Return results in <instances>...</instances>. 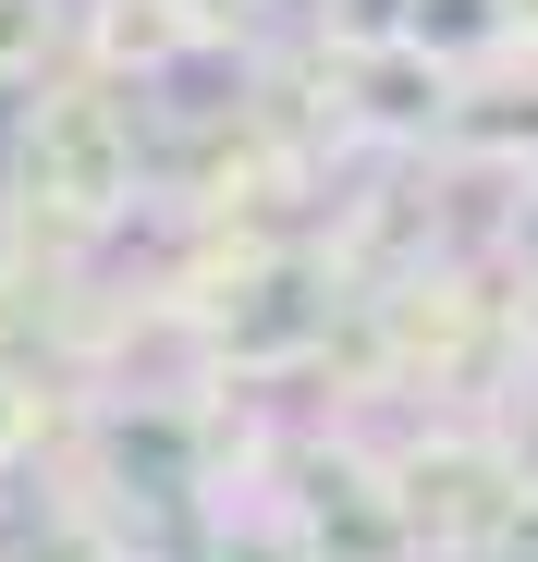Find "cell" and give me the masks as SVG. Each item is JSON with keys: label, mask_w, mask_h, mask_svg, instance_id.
I'll return each instance as SVG.
<instances>
[]
</instances>
